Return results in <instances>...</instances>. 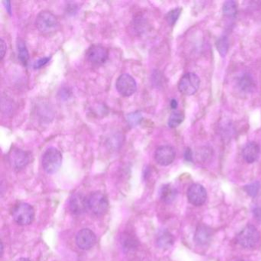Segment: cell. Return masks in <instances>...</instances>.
Returning <instances> with one entry per match:
<instances>
[{
  "mask_svg": "<svg viewBox=\"0 0 261 261\" xmlns=\"http://www.w3.org/2000/svg\"><path fill=\"white\" fill-rule=\"evenodd\" d=\"M36 25L39 33L45 36L54 34L60 27L58 18L47 10L39 13L36 17Z\"/></svg>",
  "mask_w": 261,
  "mask_h": 261,
  "instance_id": "1",
  "label": "cell"
},
{
  "mask_svg": "<svg viewBox=\"0 0 261 261\" xmlns=\"http://www.w3.org/2000/svg\"><path fill=\"white\" fill-rule=\"evenodd\" d=\"M62 163V153L56 148H49L42 155V167L46 173L54 174L57 172L60 169Z\"/></svg>",
  "mask_w": 261,
  "mask_h": 261,
  "instance_id": "2",
  "label": "cell"
},
{
  "mask_svg": "<svg viewBox=\"0 0 261 261\" xmlns=\"http://www.w3.org/2000/svg\"><path fill=\"white\" fill-rule=\"evenodd\" d=\"M259 241V233L255 226L248 224L237 237V242L241 247L246 249H253L257 246Z\"/></svg>",
  "mask_w": 261,
  "mask_h": 261,
  "instance_id": "3",
  "label": "cell"
},
{
  "mask_svg": "<svg viewBox=\"0 0 261 261\" xmlns=\"http://www.w3.org/2000/svg\"><path fill=\"white\" fill-rule=\"evenodd\" d=\"M87 205L88 209L93 214L101 216L108 212L109 203L105 194L96 192H93L87 198Z\"/></svg>",
  "mask_w": 261,
  "mask_h": 261,
  "instance_id": "4",
  "label": "cell"
},
{
  "mask_svg": "<svg viewBox=\"0 0 261 261\" xmlns=\"http://www.w3.org/2000/svg\"><path fill=\"white\" fill-rule=\"evenodd\" d=\"M12 216L19 225H29L34 220V208L27 203H19L13 207Z\"/></svg>",
  "mask_w": 261,
  "mask_h": 261,
  "instance_id": "5",
  "label": "cell"
},
{
  "mask_svg": "<svg viewBox=\"0 0 261 261\" xmlns=\"http://www.w3.org/2000/svg\"><path fill=\"white\" fill-rule=\"evenodd\" d=\"M200 86V79L195 73H186L180 79L178 88L181 94L186 96L195 94Z\"/></svg>",
  "mask_w": 261,
  "mask_h": 261,
  "instance_id": "6",
  "label": "cell"
},
{
  "mask_svg": "<svg viewBox=\"0 0 261 261\" xmlns=\"http://www.w3.org/2000/svg\"><path fill=\"white\" fill-rule=\"evenodd\" d=\"M116 88L117 92L123 97H130L137 91V82L129 74H123L117 79Z\"/></svg>",
  "mask_w": 261,
  "mask_h": 261,
  "instance_id": "7",
  "label": "cell"
},
{
  "mask_svg": "<svg viewBox=\"0 0 261 261\" xmlns=\"http://www.w3.org/2000/svg\"><path fill=\"white\" fill-rule=\"evenodd\" d=\"M87 59L94 65H101L108 61L109 51L101 45H94L88 48L86 53Z\"/></svg>",
  "mask_w": 261,
  "mask_h": 261,
  "instance_id": "8",
  "label": "cell"
},
{
  "mask_svg": "<svg viewBox=\"0 0 261 261\" xmlns=\"http://www.w3.org/2000/svg\"><path fill=\"white\" fill-rule=\"evenodd\" d=\"M187 198L192 205H202L207 199V191L201 185L192 184L188 189Z\"/></svg>",
  "mask_w": 261,
  "mask_h": 261,
  "instance_id": "9",
  "label": "cell"
},
{
  "mask_svg": "<svg viewBox=\"0 0 261 261\" xmlns=\"http://www.w3.org/2000/svg\"><path fill=\"white\" fill-rule=\"evenodd\" d=\"M175 155V149L172 146H162L155 150L154 158L160 166H167L173 163Z\"/></svg>",
  "mask_w": 261,
  "mask_h": 261,
  "instance_id": "10",
  "label": "cell"
},
{
  "mask_svg": "<svg viewBox=\"0 0 261 261\" xmlns=\"http://www.w3.org/2000/svg\"><path fill=\"white\" fill-rule=\"evenodd\" d=\"M96 241L95 233L90 229H82L76 236V244L82 250H88L92 248L95 245Z\"/></svg>",
  "mask_w": 261,
  "mask_h": 261,
  "instance_id": "11",
  "label": "cell"
},
{
  "mask_svg": "<svg viewBox=\"0 0 261 261\" xmlns=\"http://www.w3.org/2000/svg\"><path fill=\"white\" fill-rule=\"evenodd\" d=\"M30 154L22 149H16L10 155V161L15 169L20 170L30 163Z\"/></svg>",
  "mask_w": 261,
  "mask_h": 261,
  "instance_id": "12",
  "label": "cell"
},
{
  "mask_svg": "<svg viewBox=\"0 0 261 261\" xmlns=\"http://www.w3.org/2000/svg\"><path fill=\"white\" fill-rule=\"evenodd\" d=\"M69 208L71 213L74 215H82L88 209L87 198H85L82 194H75L73 195L70 199Z\"/></svg>",
  "mask_w": 261,
  "mask_h": 261,
  "instance_id": "13",
  "label": "cell"
},
{
  "mask_svg": "<svg viewBox=\"0 0 261 261\" xmlns=\"http://www.w3.org/2000/svg\"><path fill=\"white\" fill-rule=\"evenodd\" d=\"M260 153V148L259 145L255 142H250L247 143L242 151L244 160L247 163H253L259 158Z\"/></svg>",
  "mask_w": 261,
  "mask_h": 261,
  "instance_id": "14",
  "label": "cell"
},
{
  "mask_svg": "<svg viewBox=\"0 0 261 261\" xmlns=\"http://www.w3.org/2000/svg\"><path fill=\"white\" fill-rule=\"evenodd\" d=\"M213 231L206 225H199L195 233V241L199 245H206L212 241Z\"/></svg>",
  "mask_w": 261,
  "mask_h": 261,
  "instance_id": "15",
  "label": "cell"
},
{
  "mask_svg": "<svg viewBox=\"0 0 261 261\" xmlns=\"http://www.w3.org/2000/svg\"><path fill=\"white\" fill-rule=\"evenodd\" d=\"M156 244L160 248L165 250L170 248L174 244L173 236L167 230H161L157 235Z\"/></svg>",
  "mask_w": 261,
  "mask_h": 261,
  "instance_id": "16",
  "label": "cell"
},
{
  "mask_svg": "<svg viewBox=\"0 0 261 261\" xmlns=\"http://www.w3.org/2000/svg\"><path fill=\"white\" fill-rule=\"evenodd\" d=\"M160 195L163 202L170 204L176 198L177 192L170 185H165L160 189Z\"/></svg>",
  "mask_w": 261,
  "mask_h": 261,
  "instance_id": "17",
  "label": "cell"
},
{
  "mask_svg": "<svg viewBox=\"0 0 261 261\" xmlns=\"http://www.w3.org/2000/svg\"><path fill=\"white\" fill-rule=\"evenodd\" d=\"M18 57L19 61L22 65L27 66L28 64L29 59H30V54H29L28 49H27L25 42L22 39H19L17 42Z\"/></svg>",
  "mask_w": 261,
  "mask_h": 261,
  "instance_id": "18",
  "label": "cell"
},
{
  "mask_svg": "<svg viewBox=\"0 0 261 261\" xmlns=\"http://www.w3.org/2000/svg\"><path fill=\"white\" fill-rule=\"evenodd\" d=\"M184 120V115L180 112L174 111L168 120V125L170 128H176L179 126Z\"/></svg>",
  "mask_w": 261,
  "mask_h": 261,
  "instance_id": "19",
  "label": "cell"
},
{
  "mask_svg": "<svg viewBox=\"0 0 261 261\" xmlns=\"http://www.w3.org/2000/svg\"><path fill=\"white\" fill-rule=\"evenodd\" d=\"M237 4L234 1H227L223 5V13L227 16H233L237 13Z\"/></svg>",
  "mask_w": 261,
  "mask_h": 261,
  "instance_id": "20",
  "label": "cell"
},
{
  "mask_svg": "<svg viewBox=\"0 0 261 261\" xmlns=\"http://www.w3.org/2000/svg\"><path fill=\"white\" fill-rule=\"evenodd\" d=\"M239 87L242 91L248 92L253 88V79L249 75H244L240 79Z\"/></svg>",
  "mask_w": 261,
  "mask_h": 261,
  "instance_id": "21",
  "label": "cell"
},
{
  "mask_svg": "<svg viewBox=\"0 0 261 261\" xmlns=\"http://www.w3.org/2000/svg\"><path fill=\"white\" fill-rule=\"evenodd\" d=\"M217 49L221 56H225L228 51V40L226 37H221L217 41Z\"/></svg>",
  "mask_w": 261,
  "mask_h": 261,
  "instance_id": "22",
  "label": "cell"
},
{
  "mask_svg": "<svg viewBox=\"0 0 261 261\" xmlns=\"http://www.w3.org/2000/svg\"><path fill=\"white\" fill-rule=\"evenodd\" d=\"M126 119H127V122L129 125L132 126H136L141 123L142 120H143V116H142L141 113L136 111V112L128 114Z\"/></svg>",
  "mask_w": 261,
  "mask_h": 261,
  "instance_id": "23",
  "label": "cell"
},
{
  "mask_svg": "<svg viewBox=\"0 0 261 261\" xmlns=\"http://www.w3.org/2000/svg\"><path fill=\"white\" fill-rule=\"evenodd\" d=\"M180 13H181V10L179 8L175 9V10L169 12L166 16V19L168 23L170 25H173L178 20Z\"/></svg>",
  "mask_w": 261,
  "mask_h": 261,
  "instance_id": "24",
  "label": "cell"
},
{
  "mask_svg": "<svg viewBox=\"0 0 261 261\" xmlns=\"http://www.w3.org/2000/svg\"><path fill=\"white\" fill-rule=\"evenodd\" d=\"M259 190V184L258 181H255V182L251 183V184L247 185L244 187V191L247 192V195L250 196L256 197L258 195V192Z\"/></svg>",
  "mask_w": 261,
  "mask_h": 261,
  "instance_id": "25",
  "label": "cell"
},
{
  "mask_svg": "<svg viewBox=\"0 0 261 261\" xmlns=\"http://www.w3.org/2000/svg\"><path fill=\"white\" fill-rule=\"evenodd\" d=\"M49 61V57L42 58V59H39V60L36 61V62H35L33 67H34L35 69H39V68L45 66V65H46V64L48 63Z\"/></svg>",
  "mask_w": 261,
  "mask_h": 261,
  "instance_id": "26",
  "label": "cell"
},
{
  "mask_svg": "<svg viewBox=\"0 0 261 261\" xmlns=\"http://www.w3.org/2000/svg\"><path fill=\"white\" fill-rule=\"evenodd\" d=\"M7 44H6L5 41L1 39V40H0V55H1V60L4 59V56H5L6 53H7Z\"/></svg>",
  "mask_w": 261,
  "mask_h": 261,
  "instance_id": "27",
  "label": "cell"
},
{
  "mask_svg": "<svg viewBox=\"0 0 261 261\" xmlns=\"http://www.w3.org/2000/svg\"><path fill=\"white\" fill-rule=\"evenodd\" d=\"M253 216L257 221H261V207H256L253 211Z\"/></svg>",
  "mask_w": 261,
  "mask_h": 261,
  "instance_id": "28",
  "label": "cell"
},
{
  "mask_svg": "<svg viewBox=\"0 0 261 261\" xmlns=\"http://www.w3.org/2000/svg\"><path fill=\"white\" fill-rule=\"evenodd\" d=\"M4 4H5L6 9H7V12H8L9 14L11 15V3H10V1H7V2H4Z\"/></svg>",
  "mask_w": 261,
  "mask_h": 261,
  "instance_id": "29",
  "label": "cell"
},
{
  "mask_svg": "<svg viewBox=\"0 0 261 261\" xmlns=\"http://www.w3.org/2000/svg\"><path fill=\"white\" fill-rule=\"evenodd\" d=\"M185 158L187 161H191L192 160V153H191L190 149H187L186 153H185Z\"/></svg>",
  "mask_w": 261,
  "mask_h": 261,
  "instance_id": "30",
  "label": "cell"
},
{
  "mask_svg": "<svg viewBox=\"0 0 261 261\" xmlns=\"http://www.w3.org/2000/svg\"><path fill=\"white\" fill-rule=\"evenodd\" d=\"M177 106H178V103H177L175 99H173V100H172V101H171V108H172V109H175Z\"/></svg>",
  "mask_w": 261,
  "mask_h": 261,
  "instance_id": "31",
  "label": "cell"
},
{
  "mask_svg": "<svg viewBox=\"0 0 261 261\" xmlns=\"http://www.w3.org/2000/svg\"><path fill=\"white\" fill-rule=\"evenodd\" d=\"M17 261H31L28 258H20V259H18Z\"/></svg>",
  "mask_w": 261,
  "mask_h": 261,
  "instance_id": "32",
  "label": "cell"
},
{
  "mask_svg": "<svg viewBox=\"0 0 261 261\" xmlns=\"http://www.w3.org/2000/svg\"><path fill=\"white\" fill-rule=\"evenodd\" d=\"M236 261H246V260H244V259H238V260H236Z\"/></svg>",
  "mask_w": 261,
  "mask_h": 261,
  "instance_id": "33",
  "label": "cell"
}]
</instances>
